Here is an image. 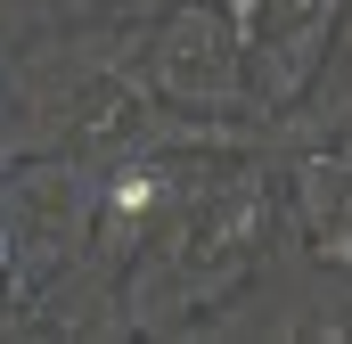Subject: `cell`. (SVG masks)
<instances>
[{
    "label": "cell",
    "instance_id": "1",
    "mask_svg": "<svg viewBox=\"0 0 352 344\" xmlns=\"http://www.w3.org/2000/svg\"><path fill=\"white\" fill-rule=\"evenodd\" d=\"M303 222L328 262H352V164H311L303 172Z\"/></svg>",
    "mask_w": 352,
    "mask_h": 344
},
{
    "label": "cell",
    "instance_id": "2",
    "mask_svg": "<svg viewBox=\"0 0 352 344\" xmlns=\"http://www.w3.org/2000/svg\"><path fill=\"white\" fill-rule=\"evenodd\" d=\"M0 262H8V230H0Z\"/></svg>",
    "mask_w": 352,
    "mask_h": 344
}]
</instances>
